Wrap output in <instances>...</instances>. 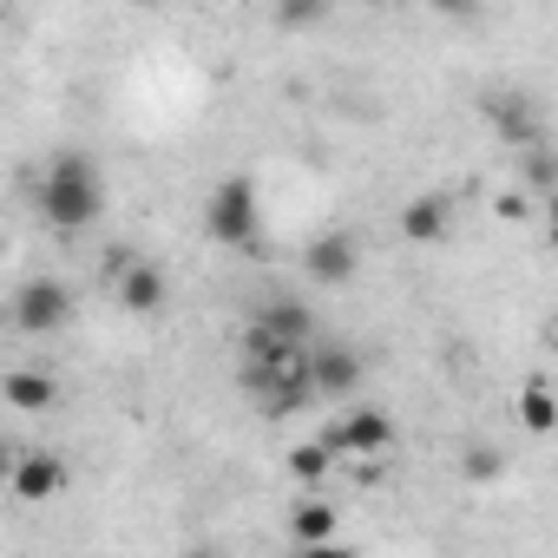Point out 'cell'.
Instances as JSON below:
<instances>
[{
	"instance_id": "ffe728a7",
	"label": "cell",
	"mask_w": 558,
	"mask_h": 558,
	"mask_svg": "<svg viewBox=\"0 0 558 558\" xmlns=\"http://www.w3.org/2000/svg\"><path fill=\"white\" fill-rule=\"evenodd\" d=\"M551 243H558V230H551Z\"/></svg>"
},
{
	"instance_id": "8992f818",
	"label": "cell",
	"mask_w": 558,
	"mask_h": 558,
	"mask_svg": "<svg viewBox=\"0 0 558 558\" xmlns=\"http://www.w3.org/2000/svg\"><path fill=\"white\" fill-rule=\"evenodd\" d=\"M355 269H362V243L349 236V230H323L310 250H303V276L316 290H342V283H355Z\"/></svg>"
},
{
	"instance_id": "8fae6325",
	"label": "cell",
	"mask_w": 558,
	"mask_h": 558,
	"mask_svg": "<svg viewBox=\"0 0 558 558\" xmlns=\"http://www.w3.org/2000/svg\"><path fill=\"white\" fill-rule=\"evenodd\" d=\"M250 329L256 336H276V342H296V349H310L316 342V310H303V303H263L256 316H250Z\"/></svg>"
},
{
	"instance_id": "9c48e42d",
	"label": "cell",
	"mask_w": 558,
	"mask_h": 558,
	"mask_svg": "<svg viewBox=\"0 0 558 558\" xmlns=\"http://www.w3.org/2000/svg\"><path fill=\"white\" fill-rule=\"evenodd\" d=\"M112 296H119L125 316H158L165 296H171V283H165V269H158V263H138V256H132V269L112 283Z\"/></svg>"
},
{
	"instance_id": "44dd1931",
	"label": "cell",
	"mask_w": 558,
	"mask_h": 558,
	"mask_svg": "<svg viewBox=\"0 0 558 558\" xmlns=\"http://www.w3.org/2000/svg\"><path fill=\"white\" fill-rule=\"evenodd\" d=\"M145 8H151V0H145Z\"/></svg>"
},
{
	"instance_id": "2e32d148",
	"label": "cell",
	"mask_w": 558,
	"mask_h": 558,
	"mask_svg": "<svg viewBox=\"0 0 558 558\" xmlns=\"http://www.w3.org/2000/svg\"><path fill=\"white\" fill-rule=\"evenodd\" d=\"M519 184L525 191H558V151L551 145H525L519 151Z\"/></svg>"
},
{
	"instance_id": "3957f363",
	"label": "cell",
	"mask_w": 558,
	"mask_h": 558,
	"mask_svg": "<svg viewBox=\"0 0 558 558\" xmlns=\"http://www.w3.org/2000/svg\"><path fill=\"white\" fill-rule=\"evenodd\" d=\"M480 119H486V125H493V138H499V145H512V151L545 145V119H538V106H532L519 86H493V93H480Z\"/></svg>"
},
{
	"instance_id": "52a82bcc",
	"label": "cell",
	"mask_w": 558,
	"mask_h": 558,
	"mask_svg": "<svg viewBox=\"0 0 558 558\" xmlns=\"http://www.w3.org/2000/svg\"><path fill=\"white\" fill-rule=\"evenodd\" d=\"M8 493H14L21 506H47L53 493H66V460H60L53 447L14 453V466H8Z\"/></svg>"
},
{
	"instance_id": "6da1fadb",
	"label": "cell",
	"mask_w": 558,
	"mask_h": 558,
	"mask_svg": "<svg viewBox=\"0 0 558 558\" xmlns=\"http://www.w3.org/2000/svg\"><path fill=\"white\" fill-rule=\"evenodd\" d=\"M34 204H40V217L53 223V230H93L99 217H106V178H99V165L86 158V151H53L47 158V171H40V191H34Z\"/></svg>"
},
{
	"instance_id": "4fadbf2b",
	"label": "cell",
	"mask_w": 558,
	"mask_h": 558,
	"mask_svg": "<svg viewBox=\"0 0 558 558\" xmlns=\"http://www.w3.org/2000/svg\"><path fill=\"white\" fill-rule=\"evenodd\" d=\"M336 460H342V453L329 447V434H316V440H296V447H290V473H296L303 486H323V480L336 473Z\"/></svg>"
},
{
	"instance_id": "5bb4252c",
	"label": "cell",
	"mask_w": 558,
	"mask_h": 558,
	"mask_svg": "<svg viewBox=\"0 0 558 558\" xmlns=\"http://www.w3.org/2000/svg\"><path fill=\"white\" fill-rule=\"evenodd\" d=\"M290 538H296V545H329V538H336V506L303 499V506L290 512Z\"/></svg>"
},
{
	"instance_id": "d6986e66",
	"label": "cell",
	"mask_w": 558,
	"mask_h": 558,
	"mask_svg": "<svg viewBox=\"0 0 558 558\" xmlns=\"http://www.w3.org/2000/svg\"><path fill=\"white\" fill-rule=\"evenodd\" d=\"M427 8H434L440 21H473V14L486 8V0H427Z\"/></svg>"
},
{
	"instance_id": "ba28073f",
	"label": "cell",
	"mask_w": 558,
	"mask_h": 558,
	"mask_svg": "<svg viewBox=\"0 0 558 558\" xmlns=\"http://www.w3.org/2000/svg\"><path fill=\"white\" fill-rule=\"evenodd\" d=\"M310 375H316V395H323V401H349V395L362 388V375H368V368H362V355H355V349L316 342V349H310Z\"/></svg>"
},
{
	"instance_id": "e0dca14e",
	"label": "cell",
	"mask_w": 558,
	"mask_h": 558,
	"mask_svg": "<svg viewBox=\"0 0 558 558\" xmlns=\"http://www.w3.org/2000/svg\"><path fill=\"white\" fill-rule=\"evenodd\" d=\"M329 14H336V0H276V27H283V34H310Z\"/></svg>"
},
{
	"instance_id": "7a4b0ae2",
	"label": "cell",
	"mask_w": 558,
	"mask_h": 558,
	"mask_svg": "<svg viewBox=\"0 0 558 558\" xmlns=\"http://www.w3.org/2000/svg\"><path fill=\"white\" fill-rule=\"evenodd\" d=\"M204 236L223 243V250H256L263 243V204H256L250 178L210 184V197H204Z\"/></svg>"
},
{
	"instance_id": "277c9868",
	"label": "cell",
	"mask_w": 558,
	"mask_h": 558,
	"mask_svg": "<svg viewBox=\"0 0 558 558\" xmlns=\"http://www.w3.org/2000/svg\"><path fill=\"white\" fill-rule=\"evenodd\" d=\"M323 434H329V447H336L342 460H375V453L395 447V421H388L381 408H368V401H355V408H349L342 421H329Z\"/></svg>"
},
{
	"instance_id": "9a60e30c",
	"label": "cell",
	"mask_w": 558,
	"mask_h": 558,
	"mask_svg": "<svg viewBox=\"0 0 558 558\" xmlns=\"http://www.w3.org/2000/svg\"><path fill=\"white\" fill-rule=\"evenodd\" d=\"M519 427H525V434H558V395L532 381V388L519 395Z\"/></svg>"
},
{
	"instance_id": "5b68a950",
	"label": "cell",
	"mask_w": 558,
	"mask_h": 558,
	"mask_svg": "<svg viewBox=\"0 0 558 558\" xmlns=\"http://www.w3.org/2000/svg\"><path fill=\"white\" fill-rule=\"evenodd\" d=\"M73 323V290L53 283V276H40V283H27L14 296V329L21 336H60Z\"/></svg>"
},
{
	"instance_id": "30bf717a",
	"label": "cell",
	"mask_w": 558,
	"mask_h": 558,
	"mask_svg": "<svg viewBox=\"0 0 558 558\" xmlns=\"http://www.w3.org/2000/svg\"><path fill=\"white\" fill-rule=\"evenodd\" d=\"M447 230H453L447 191H421V197L401 204V236H408V243H447Z\"/></svg>"
},
{
	"instance_id": "ac0fdd59",
	"label": "cell",
	"mask_w": 558,
	"mask_h": 558,
	"mask_svg": "<svg viewBox=\"0 0 558 558\" xmlns=\"http://www.w3.org/2000/svg\"><path fill=\"white\" fill-rule=\"evenodd\" d=\"M499 466H506V453H499V447H486V440L460 453V473H466V480H499Z\"/></svg>"
},
{
	"instance_id": "7c38bea8",
	"label": "cell",
	"mask_w": 558,
	"mask_h": 558,
	"mask_svg": "<svg viewBox=\"0 0 558 558\" xmlns=\"http://www.w3.org/2000/svg\"><path fill=\"white\" fill-rule=\"evenodd\" d=\"M0 395H8L21 414H47V408L60 401V381H53L47 368H14L8 381H0Z\"/></svg>"
}]
</instances>
